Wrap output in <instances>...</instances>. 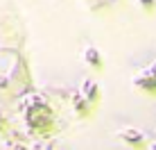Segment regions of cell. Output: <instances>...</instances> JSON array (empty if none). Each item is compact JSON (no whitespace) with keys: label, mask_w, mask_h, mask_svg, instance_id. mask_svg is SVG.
Wrapping results in <instances>:
<instances>
[{"label":"cell","mask_w":156,"mask_h":150,"mask_svg":"<svg viewBox=\"0 0 156 150\" xmlns=\"http://www.w3.org/2000/svg\"><path fill=\"white\" fill-rule=\"evenodd\" d=\"M120 137L125 139V141H129V143H138V141H143V132L133 130V127H125V130H120Z\"/></svg>","instance_id":"6da1fadb"},{"label":"cell","mask_w":156,"mask_h":150,"mask_svg":"<svg viewBox=\"0 0 156 150\" xmlns=\"http://www.w3.org/2000/svg\"><path fill=\"white\" fill-rule=\"evenodd\" d=\"M86 59L93 64V66H98V64H100V55H98V50H95V48H88V50H86Z\"/></svg>","instance_id":"7a4b0ae2"},{"label":"cell","mask_w":156,"mask_h":150,"mask_svg":"<svg viewBox=\"0 0 156 150\" xmlns=\"http://www.w3.org/2000/svg\"><path fill=\"white\" fill-rule=\"evenodd\" d=\"M149 150H156V141L152 143V146H149Z\"/></svg>","instance_id":"3957f363"},{"label":"cell","mask_w":156,"mask_h":150,"mask_svg":"<svg viewBox=\"0 0 156 150\" xmlns=\"http://www.w3.org/2000/svg\"><path fill=\"white\" fill-rule=\"evenodd\" d=\"M143 2H152V0H143Z\"/></svg>","instance_id":"277c9868"}]
</instances>
